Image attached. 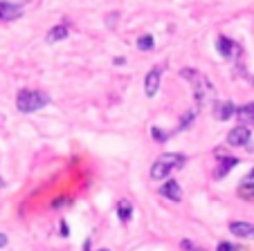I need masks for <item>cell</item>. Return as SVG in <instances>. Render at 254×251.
<instances>
[{
  "mask_svg": "<svg viewBox=\"0 0 254 251\" xmlns=\"http://www.w3.org/2000/svg\"><path fill=\"white\" fill-rule=\"evenodd\" d=\"M72 204V200L70 198H57L52 202V208H61V206H70Z\"/></svg>",
  "mask_w": 254,
  "mask_h": 251,
  "instance_id": "cell-21",
  "label": "cell"
},
{
  "mask_svg": "<svg viewBox=\"0 0 254 251\" xmlns=\"http://www.w3.org/2000/svg\"><path fill=\"white\" fill-rule=\"evenodd\" d=\"M97 251H111V249H97Z\"/></svg>",
  "mask_w": 254,
  "mask_h": 251,
  "instance_id": "cell-26",
  "label": "cell"
},
{
  "mask_svg": "<svg viewBox=\"0 0 254 251\" xmlns=\"http://www.w3.org/2000/svg\"><path fill=\"white\" fill-rule=\"evenodd\" d=\"M155 48V41L151 34H144V36L137 38V50H142V52H151V50Z\"/></svg>",
  "mask_w": 254,
  "mask_h": 251,
  "instance_id": "cell-16",
  "label": "cell"
},
{
  "mask_svg": "<svg viewBox=\"0 0 254 251\" xmlns=\"http://www.w3.org/2000/svg\"><path fill=\"white\" fill-rule=\"evenodd\" d=\"M216 50L223 58H234V54H241V48L227 36H218L216 38Z\"/></svg>",
  "mask_w": 254,
  "mask_h": 251,
  "instance_id": "cell-6",
  "label": "cell"
},
{
  "mask_svg": "<svg viewBox=\"0 0 254 251\" xmlns=\"http://www.w3.org/2000/svg\"><path fill=\"white\" fill-rule=\"evenodd\" d=\"M117 218H120L122 222H128V220L133 218V202H130V200H120V202H117Z\"/></svg>",
  "mask_w": 254,
  "mask_h": 251,
  "instance_id": "cell-13",
  "label": "cell"
},
{
  "mask_svg": "<svg viewBox=\"0 0 254 251\" xmlns=\"http://www.w3.org/2000/svg\"><path fill=\"white\" fill-rule=\"evenodd\" d=\"M236 117L241 119V121L248 126V123H254V103H245L241 105V108H236Z\"/></svg>",
  "mask_w": 254,
  "mask_h": 251,
  "instance_id": "cell-14",
  "label": "cell"
},
{
  "mask_svg": "<svg viewBox=\"0 0 254 251\" xmlns=\"http://www.w3.org/2000/svg\"><path fill=\"white\" fill-rule=\"evenodd\" d=\"M151 135H153V139H158V142H164V139H169V135L162 133L158 126H153V128H151Z\"/></svg>",
  "mask_w": 254,
  "mask_h": 251,
  "instance_id": "cell-20",
  "label": "cell"
},
{
  "mask_svg": "<svg viewBox=\"0 0 254 251\" xmlns=\"http://www.w3.org/2000/svg\"><path fill=\"white\" fill-rule=\"evenodd\" d=\"M48 103H50V95L48 92H41V90H29V88H25V90H20L18 95H16V108L23 114H32V112H36V110L45 108Z\"/></svg>",
  "mask_w": 254,
  "mask_h": 251,
  "instance_id": "cell-2",
  "label": "cell"
},
{
  "mask_svg": "<svg viewBox=\"0 0 254 251\" xmlns=\"http://www.w3.org/2000/svg\"><path fill=\"white\" fill-rule=\"evenodd\" d=\"M216 251H250L248 247H241V245H232V242L223 240L218 242V247H216Z\"/></svg>",
  "mask_w": 254,
  "mask_h": 251,
  "instance_id": "cell-17",
  "label": "cell"
},
{
  "mask_svg": "<svg viewBox=\"0 0 254 251\" xmlns=\"http://www.w3.org/2000/svg\"><path fill=\"white\" fill-rule=\"evenodd\" d=\"M230 233L236 238H254V224L250 222H230Z\"/></svg>",
  "mask_w": 254,
  "mask_h": 251,
  "instance_id": "cell-12",
  "label": "cell"
},
{
  "mask_svg": "<svg viewBox=\"0 0 254 251\" xmlns=\"http://www.w3.org/2000/svg\"><path fill=\"white\" fill-rule=\"evenodd\" d=\"M185 161H187V157H185L183 152H164V155H160L158 159L153 161V166H151V180H155V182L167 180L173 171L183 168Z\"/></svg>",
  "mask_w": 254,
  "mask_h": 251,
  "instance_id": "cell-1",
  "label": "cell"
},
{
  "mask_svg": "<svg viewBox=\"0 0 254 251\" xmlns=\"http://www.w3.org/2000/svg\"><path fill=\"white\" fill-rule=\"evenodd\" d=\"M67 36H70V27H67L65 23H61V25H54V27L50 29L45 41H48V43H59V41H65Z\"/></svg>",
  "mask_w": 254,
  "mask_h": 251,
  "instance_id": "cell-11",
  "label": "cell"
},
{
  "mask_svg": "<svg viewBox=\"0 0 254 251\" xmlns=\"http://www.w3.org/2000/svg\"><path fill=\"white\" fill-rule=\"evenodd\" d=\"M7 182H5V177H0V189H2V186H5Z\"/></svg>",
  "mask_w": 254,
  "mask_h": 251,
  "instance_id": "cell-25",
  "label": "cell"
},
{
  "mask_svg": "<svg viewBox=\"0 0 254 251\" xmlns=\"http://www.w3.org/2000/svg\"><path fill=\"white\" fill-rule=\"evenodd\" d=\"M59 229H61V236H63V238H67V236H70V231H67V222H65V220H61V224H59Z\"/></svg>",
  "mask_w": 254,
  "mask_h": 251,
  "instance_id": "cell-22",
  "label": "cell"
},
{
  "mask_svg": "<svg viewBox=\"0 0 254 251\" xmlns=\"http://www.w3.org/2000/svg\"><path fill=\"white\" fill-rule=\"evenodd\" d=\"M180 76L183 79H187V81H191L193 83V88H196V101L198 103H205V97H207V92H214V88H211V83L205 79L202 74H198L196 70H191V67H185L183 72H180Z\"/></svg>",
  "mask_w": 254,
  "mask_h": 251,
  "instance_id": "cell-3",
  "label": "cell"
},
{
  "mask_svg": "<svg viewBox=\"0 0 254 251\" xmlns=\"http://www.w3.org/2000/svg\"><path fill=\"white\" fill-rule=\"evenodd\" d=\"M160 81H162V65L153 67L149 74L144 76V92H146V97H149V99H153V97L158 95Z\"/></svg>",
  "mask_w": 254,
  "mask_h": 251,
  "instance_id": "cell-4",
  "label": "cell"
},
{
  "mask_svg": "<svg viewBox=\"0 0 254 251\" xmlns=\"http://www.w3.org/2000/svg\"><path fill=\"white\" fill-rule=\"evenodd\" d=\"M236 193H239V198L248 200V202H254V184H250V182H241Z\"/></svg>",
  "mask_w": 254,
  "mask_h": 251,
  "instance_id": "cell-15",
  "label": "cell"
},
{
  "mask_svg": "<svg viewBox=\"0 0 254 251\" xmlns=\"http://www.w3.org/2000/svg\"><path fill=\"white\" fill-rule=\"evenodd\" d=\"M250 137H252V130L245 126V123H241V126H236V128H232L230 133H227V144L230 146H248L250 144Z\"/></svg>",
  "mask_w": 254,
  "mask_h": 251,
  "instance_id": "cell-5",
  "label": "cell"
},
{
  "mask_svg": "<svg viewBox=\"0 0 254 251\" xmlns=\"http://www.w3.org/2000/svg\"><path fill=\"white\" fill-rule=\"evenodd\" d=\"M7 242H9V238H7L5 233H0V249H2V247H7Z\"/></svg>",
  "mask_w": 254,
  "mask_h": 251,
  "instance_id": "cell-24",
  "label": "cell"
},
{
  "mask_svg": "<svg viewBox=\"0 0 254 251\" xmlns=\"http://www.w3.org/2000/svg\"><path fill=\"white\" fill-rule=\"evenodd\" d=\"M180 247H183L185 251H207L205 247L196 245V242H191V240H183V242H180Z\"/></svg>",
  "mask_w": 254,
  "mask_h": 251,
  "instance_id": "cell-19",
  "label": "cell"
},
{
  "mask_svg": "<svg viewBox=\"0 0 254 251\" xmlns=\"http://www.w3.org/2000/svg\"><path fill=\"white\" fill-rule=\"evenodd\" d=\"M193 119H196V110H189V112L185 114V119H183V121H180V126H178V130H187V128H189V123H191Z\"/></svg>",
  "mask_w": 254,
  "mask_h": 251,
  "instance_id": "cell-18",
  "label": "cell"
},
{
  "mask_svg": "<svg viewBox=\"0 0 254 251\" xmlns=\"http://www.w3.org/2000/svg\"><path fill=\"white\" fill-rule=\"evenodd\" d=\"M218 157H221V161H218V168H216V173H214L216 180H223V177H225L227 173L232 171V168H236V166L241 164V161L236 159V157H225L223 152H221Z\"/></svg>",
  "mask_w": 254,
  "mask_h": 251,
  "instance_id": "cell-9",
  "label": "cell"
},
{
  "mask_svg": "<svg viewBox=\"0 0 254 251\" xmlns=\"http://www.w3.org/2000/svg\"><path fill=\"white\" fill-rule=\"evenodd\" d=\"M23 16V5H16L9 0H0V20H16Z\"/></svg>",
  "mask_w": 254,
  "mask_h": 251,
  "instance_id": "cell-8",
  "label": "cell"
},
{
  "mask_svg": "<svg viewBox=\"0 0 254 251\" xmlns=\"http://www.w3.org/2000/svg\"><path fill=\"white\" fill-rule=\"evenodd\" d=\"M236 112V105L230 103V101H225V103H214V117L218 119V121H227V119H232Z\"/></svg>",
  "mask_w": 254,
  "mask_h": 251,
  "instance_id": "cell-10",
  "label": "cell"
},
{
  "mask_svg": "<svg viewBox=\"0 0 254 251\" xmlns=\"http://www.w3.org/2000/svg\"><path fill=\"white\" fill-rule=\"evenodd\" d=\"M158 191H160V195H162L164 200H171V202H183V189H180V184H178L176 180H167Z\"/></svg>",
  "mask_w": 254,
  "mask_h": 251,
  "instance_id": "cell-7",
  "label": "cell"
},
{
  "mask_svg": "<svg viewBox=\"0 0 254 251\" xmlns=\"http://www.w3.org/2000/svg\"><path fill=\"white\" fill-rule=\"evenodd\" d=\"M241 182H250V184H254V168H252V171H250L248 175H245V177H243V180H241Z\"/></svg>",
  "mask_w": 254,
  "mask_h": 251,
  "instance_id": "cell-23",
  "label": "cell"
}]
</instances>
